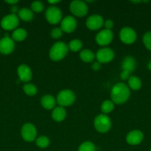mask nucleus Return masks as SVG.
<instances>
[{
	"instance_id": "2f4dec72",
	"label": "nucleus",
	"mask_w": 151,
	"mask_h": 151,
	"mask_svg": "<svg viewBox=\"0 0 151 151\" xmlns=\"http://www.w3.org/2000/svg\"><path fill=\"white\" fill-rule=\"evenodd\" d=\"M105 28H106L107 29L111 30V29L113 27V22L112 20H110V19H108V20H107L106 22H105Z\"/></svg>"
},
{
	"instance_id": "b1692460",
	"label": "nucleus",
	"mask_w": 151,
	"mask_h": 151,
	"mask_svg": "<svg viewBox=\"0 0 151 151\" xmlns=\"http://www.w3.org/2000/svg\"><path fill=\"white\" fill-rule=\"evenodd\" d=\"M113 102L111 101V100H105V102H103V103L102 105V111L103 112L104 114L110 113L113 110Z\"/></svg>"
},
{
	"instance_id": "c756f323",
	"label": "nucleus",
	"mask_w": 151,
	"mask_h": 151,
	"mask_svg": "<svg viewBox=\"0 0 151 151\" xmlns=\"http://www.w3.org/2000/svg\"><path fill=\"white\" fill-rule=\"evenodd\" d=\"M143 43L146 48L151 51V32H147L144 35Z\"/></svg>"
},
{
	"instance_id": "2eb2a0df",
	"label": "nucleus",
	"mask_w": 151,
	"mask_h": 151,
	"mask_svg": "<svg viewBox=\"0 0 151 151\" xmlns=\"http://www.w3.org/2000/svg\"><path fill=\"white\" fill-rule=\"evenodd\" d=\"M86 24L91 30H97L103 26L104 19L99 15H93L87 19Z\"/></svg>"
},
{
	"instance_id": "f8f14e48",
	"label": "nucleus",
	"mask_w": 151,
	"mask_h": 151,
	"mask_svg": "<svg viewBox=\"0 0 151 151\" xmlns=\"http://www.w3.org/2000/svg\"><path fill=\"white\" fill-rule=\"evenodd\" d=\"M114 58V52L110 48H102L96 52V59L99 63H106L110 62Z\"/></svg>"
},
{
	"instance_id": "7c9ffc66",
	"label": "nucleus",
	"mask_w": 151,
	"mask_h": 151,
	"mask_svg": "<svg viewBox=\"0 0 151 151\" xmlns=\"http://www.w3.org/2000/svg\"><path fill=\"white\" fill-rule=\"evenodd\" d=\"M62 32L61 28H54L51 32V36L53 38H59L62 35Z\"/></svg>"
},
{
	"instance_id": "393cba45",
	"label": "nucleus",
	"mask_w": 151,
	"mask_h": 151,
	"mask_svg": "<svg viewBox=\"0 0 151 151\" xmlns=\"http://www.w3.org/2000/svg\"><path fill=\"white\" fill-rule=\"evenodd\" d=\"M82 47V43L80 40L78 39H74L70 42L69 46H68V48L73 52H78Z\"/></svg>"
},
{
	"instance_id": "0eeeda50",
	"label": "nucleus",
	"mask_w": 151,
	"mask_h": 151,
	"mask_svg": "<svg viewBox=\"0 0 151 151\" xmlns=\"http://www.w3.org/2000/svg\"><path fill=\"white\" fill-rule=\"evenodd\" d=\"M45 16L47 22L53 24H56L62 20V14L59 7L56 6H50L46 10Z\"/></svg>"
},
{
	"instance_id": "6ab92c4d",
	"label": "nucleus",
	"mask_w": 151,
	"mask_h": 151,
	"mask_svg": "<svg viewBox=\"0 0 151 151\" xmlns=\"http://www.w3.org/2000/svg\"><path fill=\"white\" fill-rule=\"evenodd\" d=\"M41 106L44 108L45 109L50 110V109H53L56 106V100H55L54 97L51 95H44L42 97L41 100Z\"/></svg>"
},
{
	"instance_id": "6e6552de",
	"label": "nucleus",
	"mask_w": 151,
	"mask_h": 151,
	"mask_svg": "<svg viewBox=\"0 0 151 151\" xmlns=\"http://www.w3.org/2000/svg\"><path fill=\"white\" fill-rule=\"evenodd\" d=\"M119 37L123 43L126 44H131L136 41L137 35L134 29L129 27H126L121 29Z\"/></svg>"
},
{
	"instance_id": "dca6fc26",
	"label": "nucleus",
	"mask_w": 151,
	"mask_h": 151,
	"mask_svg": "<svg viewBox=\"0 0 151 151\" xmlns=\"http://www.w3.org/2000/svg\"><path fill=\"white\" fill-rule=\"evenodd\" d=\"M144 138V135L139 130H134L129 133L127 135V142L131 145H137L140 144Z\"/></svg>"
},
{
	"instance_id": "4be33fe9",
	"label": "nucleus",
	"mask_w": 151,
	"mask_h": 151,
	"mask_svg": "<svg viewBox=\"0 0 151 151\" xmlns=\"http://www.w3.org/2000/svg\"><path fill=\"white\" fill-rule=\"evenodd\" d=\"M79 57L83 61L87 62V63H90L92 62L94 59V54L93 52L90 50H84L80 52Z\"/></svg>"
},
{
	"instance_id": "f257e3e1",
	"label": "nucleus",
	"mask_w": 151,
	"mask_h": 151,
	"mask_svg": "<svg viewBox=\"0 0 151 151\" xmlns=\"http://www.w3.org/2000/svg\"><path fill=\"white\" fill-rule=\"evenodd\" d=\"M130 89L126 84L118 83L115 84L111 91V99L116 104L125 103L130 97Z\"/></svg>"
},
{
	"instance_id": "a878e982",
	"label": "nucleus",
	"mask_w": 151,
	"mask_h": 151,
	"mask_svg": "<svg viewBox=\"0 0 151 151\" xmlns=\"http://www.w3.org/2000/svg\"><path fill=\"white\" fill-rule=\"evenodd\" d=\"M23 89L25 94L28 96H33L37 92V88L36 86L33 85L31 83L25 84L23 87Z\"/></svg>"
},
{
	"instance_id": "c85d7f7f",
	"label": "nucleus",
	"mask_w": 151,
	"mask_h": 151,
	"mask_svg": "<svg viewBox=\"0 0 151 151\" xmlns=\"http://www.w3.org/2000/svg\"><path fill=\"white\" fill-rule=\"evenodd\" d=\"M44 4L41 1H35L32 2L31 4V8H32V11L36 12V13H40V12L43 11L44 10Z\"/></svg>"
},
{
	"instance_id": "9b49d317",
	"label": "nucleus",
	"mask_w": 151,
	"mask_h": 151,
	"mask_svg": "<svg viewBox=\"0 0 151 151\" xmlns=\"http://www.w3.org/2000/svg\"><path fill=\"white\" fill-rule=\"evenodd\" d=\"M113 38V33L111 30L109 29H102L96 37V41L98 44L100 46H106L111 43Z\"/></svg>"
},
{
	"instance_id": "7ed1b4c3",
	"label": "nucleus",
	"mask_w": 151,
	"mask_h": 151,
	"mask_svg": "<svg viewBox=\"0 0 151 151\" xmlns=\"http://www.w3.org/2000/svg\"><path fill=\"white\" fill-rule=\"evenodd\" d=\"M94 126L96 131L100 133H106L110 129V119L106 114H99L95 118Z\"/></svg>"
},
{
	"instance_id": "cd10ccee",
	"label": "nucleus",
	"mask_w": 151,
	"mask_h": 151,
	"mask_svg": "<svg viewBox=\"0 0 151 151\" xmlns=\"http://www.w3.org/2000/svg\"><path fill=\"white\" fill-rule=\"evenodd\" d=\"M78 151H96V146L90 142H84L79 146Z\"/></svg>"
},
{
	"instance_id": "f704fd0d",
	"label": "nucleus",
	"mask_w": 151,
	"mask_h": 151,
	"mask_svg": "<svg viewBox=\"0 0 151 151\" xmlns=\"http://www.w3.org/2000/svg\"><path fill=\"white\" fill-rule=\"evenodd\" d=\"M6 2L10 4H16V3L18 2V1L17 0H15V1H6Z\"/></svg>"
},
{
	"instance_id": "473e14b6",
	"label": "nucleus",
	"mask_w": 151,
	"mask_h": 151,
	"mask_svg": "<svg viewBox=\"0 0 151 151\" xmlns=\"http://www.w3.org/2000/svg\"><path fill=\"white\" fill-rule=\"evenodd\" d=\"M92 68H93V69H94V70H96V71L99 70V69L101 68V63H99V62L94 63L93 64V66H92Z\"/></svg>"
},
{
	"instance_id": "ddd939ff",
	"label": "nucleus",
	"mask_w": 151,
	"mask_h": 151,
	"mask_svg": "<svg viewBox=\"0 0 151 151\" xmlns=\"http://www.w3.org/2000/svg\"><path fill=\"white\" fill-rule=\"evenodd\" d=\"M77 26L76 20L74 17L71 16H68L64 18L61 22V29L62 31L70 33L76 29Z\"/></svg>"
},
{
	"instance_id": "72a5a7b5",
	"label": "nucleus",
	"mask_w": 151,
	"mask_h": 151,
	"mask_svg": "<svg viewBox=\"0 0 151 151\" xmlns=\"http://www.w3.org/2000/svg\"><path fill=\"white\" fill-rule=\"evenodd\" d=\"M18 10V7L16 6H12L11 7V11L13 12V14H15L16 12H17Z\"/></svg>"
},
{
	"instance_id": "1a4fd4ad",
	"label": "nucleus",
	"mask_w": 151,
	"mask_h": 151,
	"mask_svg": "<svg viewBox=\"0 0 151 151\" xmlns=\"http://www.w3.org/2000/svg\"><path fill=\"white\" fill-rule=\"evenodd\" d=\"M19 20L16 14H10L4 16L1 22V27L6 30H12L17 27Z\"/></svg>"
},
{
	"instance_id": "bb28decb",
	"label": "nucleus",
	"mask_w": 151,
	"mask_h": 151,
	"mask_svg": "<svg viewBox=\"0 0 151 151\" xmlns=\"http://www.w3.org/2000/svg\"><path fill=\"white\" fill-rule=\"evenodd\" d=\"M36 143V145L38 147L45 148V147H48V145H50V140H49V139L47 137L41 136V137H39L37 139Z\"/></svg>"
},
{
	"instance_id": "423d86ee",
	"label": "nucleus",
	"mask_w": 151,
	"mask_h": 151,
	"mask_svg": "<svg viewBox=\"0 0 151 151\" xmlns=\"http://www.w3.org/2000/svg\"><path fill=\"white\" fill-rule=\"evenodd\" d=\"M70 10L71 13L75 15L76 16L82 17L87 13L88 7H87V4L84 1L76 0V1H73L70 3Z\"/></svg>"
},
{
	"instance_id": "aec40b11",
	"label": "nucleus",
	"mask_w": 151,
	"mask_h": 151,
	"mask_svg": "<svg viewBox=\"0 0 151 151\" xmlns=\"http://www.w3.org/2000/svg\"><path fill=\"white\" fill-rule=\"evenodd\" d=\"M27 38V31L23 28H18L13 31L12 39L16 41H22Z\"/></svg>"
},
{
	"instance_id": "f03ea898",
	"label": "nucleus",
	"mask_w": 151,
	"mask_h": 151,
	"mask_svg": "<svg viewBox=\"0 0 151 151\" xmlns=\"http://www.w3.org/2000/svg\"><path fill=\"white\" fill-rule=\"evenodd\" d=\"M68 46L63 42H56L52 46L50 50V58L54 61L62 60L68 52Z\"/></svg>"
},
{
	"instance_id": "4468645a",
	"label": "nucleus",
	"mask_w": 151,
	"mask_h": 151,
	"mask_svg": "<svg viewBox=\"0 0 151 151\" xmlns=\"http://www.w3.org/2000/svg\"><path fill=\"white\" fill-rule=\"evenodd\" d=\"M14 47V41L10 37L5 36L0 40V52L2 54H10L13 51Z\"/></svg>"
},
{
	"instance_id": "e433bc0d",
	"label": "nucleus",
	"mask_w": 151,
	"mask_h": 151,
	"mask_svg": "<svg viewBox=\"0 0 151 151\" xmlns=\"http://www.w3.org/2000/svg\"><path fill=\"white\" fill-rule=\"evenodd\" d=\"M148 69H149L150 70H151V61L148 63Z\"/></svg>"
},
{
	"instance_id": "f3484780",
	"label": "nucleus",
	"mask_w": 151,
	"mask_h": 151,
	"mask_svg": "<svg viewBox=\"0 0 151 151\" xmlns=\"http://www.w3.org/2000/svg\"><path fill=\"white\" fill-rule=\"evenodd\" d=\"M18 75L20 81L23 82H28L32 78V72L28 66L25 64H22L18 67Z\"/></svg>"
},
{
	"instance_id": "c9c22d12",
	"label": "nucleus",
	"mask_w": 151,
	"mask_h": 151,
	"mask_svg": "<svg viewBox=\"0 0 151 151\" xmlns=\"http://www.w3.org/2000/svg\"><path fill=\"white\" fill-rule=\"evenodd\" d=\"M60 1H49V3H50V4H56V3H59Z\"/></svg>"
},
{
	"instance_id": "5701e85b",
	"label": "nucleus",
	"mask_w": 151,
	"mask_h": 151,
	"mask_svg": "<svg viewBox=\"0 0 151 151\" xmlns=\"http://www.w3.org/2000/svg\"><path fill=\"white\" fill-rule=\"evenodd\" d=\"M129 86L133 90H139L142 86L141 80L136 76H131L128 79Z\"/></svg>"
},
{
	"instance_id": "412c9836",
	"label": "nucleus",
	"mask_w": 151,
	"mask_h": 151,
	"mask_svg": "<svg viewBox=\"0 0 151 151\" xmlns=\"http://www.w3.org/2000/svg\"><path fill=\"white\" fill-rule=\"evenodd\" d=\"M19 16L22 20L25 22H29L33 18V13L28 8H22L19 10Z\"/></svg>"
},
{
	"instance_id": "9d476101",
	"label": "nucleus",
	"mask_w": 151,
	"mask_h": 151,
	"mask_svg": "<svg viewBox=\"0 0 151 151\" xmlns=\"http://www.w3.org/2000/svg\"><path fill=\"white\" fill-rule=\"evenodd\" d=\"M21 134L24 140L26 142H33L36 137V128L32 123H26L22 126Z\"/></svg>"
},
{
	"instance_id": "39448f33",
	"label": "nucleus",
	"mask_w": 151,
	"mask_h": 151,
	"mask_svg": "<svg viewBox=\"0 0 151 151\" xmlns=\"http://www.w3.org/2000/svg\"><path fill=\"white\" fill-rule=\"evenodd\" d=\"M136 62L134 58L127 56L122 61V72L121 73V78L122 80L129 79L130 73L133 72L136 68Z\"/></svg>"
},
{
	"instance_id": "a211bd4d",
	"label": "nucleus",
	"mask_w": 151,
	"mask_h": 151,
	"mask_svg": "<svg viewBox=\"0 0 151 151\" xmlns=\"http://www.w3.org/2000/svg\"><path fill=\"white\" fill-rule=\"evenodd\" d=\"M66 117V111L63 107H56L52 112V118L56 122H62Z\"/></svg>"
},
{
	"instance_id": "4c0bfd02",
	"label": "nucleus",
	"mask_w": 151,
	"mask_h": 151,
	"mask_svg": "<svg viewBox=\"0 0 151 151\" xmlns=\"http://www.w3.org/2000/svg\"><path fill=\"white\" fill-rule=\"evenodd\" d=\"M150 151H151V149H150Z\"/></svg>"
},
{
	"instance_id": "20e7f679",
	"label": "nucleus",
	"mask_w": 151,
	"mask_h": 151,
	"mask_svg": "<svg viewBox=\"0 0 151 151\" xmlns=\"http://www.w3.org/2000/svg\"><path fill=\"white\" fill-rule=\"evenodd\" d=\"M76 100V96L74 93L70 90H62L59 93L57 96V101L58 104L61 107L64 106H70Z\"/></svg>"
}]
</instances>
